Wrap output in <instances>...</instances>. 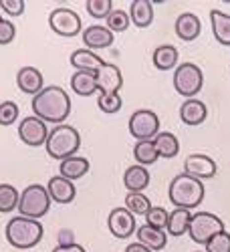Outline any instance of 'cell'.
<instances>
[{
    "label": "cell",
    "mask_w": 230,
    "mask_h": 252,
    "mask_svg": "<svg viewBox=\"0 0 230 252\" xmlns=\"http://www.w3.org/2000/svg\"><path fill=\"white\" fill-rule=\"evenodd\" d=\"M83 43H85V47L89 51L93 49H107L113 45V32L107 29V27H103V25H91L89 29L83 31Z\"/></svg>",
    "instance_id": "15"
},
{
    "label": "cell",
    "mask_w": 230,
    "mask_h": 252,
    "mask_svg": "<svg viewBox=\"0 0 230 252\" xmlns=\"http://www.w3.org/2000/svg\"><path fill=\"white\" fill-rule=\"evenodd\" d=\"M130 133L137 141H154L160 133V117L150 109H139L130 117Z\"/></svg>",
    "instance_id": "8"
},
{
    "label": "cell",
    "mask_w": 230,
    "mask_h": 252,
    "mask_svg": "<svg viewBox=\"0 0 230 252\" xmlns=\"http://www.w3.org/2000/svg\"><path fill=\"white\" fill-rule=\"evenodd\" d=\"M125 208L133 216H148V212L152 210V204L141 192H128V196H125Z\"/></svg>",
    "instance_id": "31"
},
{
    "label": "cell",
    "mask_w": 230,
    "mask_h": 252,
    "mask_svg": "<svg viewBox=\"0 0 230 252\" xmlns=\"http://www.w3.org/2000/svg\"><path fill=\"white\" fill-rule=\"evenodd\" d=\"M208 117V109L206 105L200 101V99H186L182 103L180 107V119L186 123V125H192V127H196V125L204 123Z\"/></svg>",
    "instance_id": "19"
},
{
    "label": "cell",
    "mask_w": 230,
    "mask_h": 252,
    "mask_svg": "<svg viewBox=\"0 0 230 252\" xmlns=\"http://www.w3.org/2000/svg\"><path fill=\"white\" fill-rule=\"evenodd\" d=\"M0 8L8 16H20L25 12V0H0Z\"/></svg>",
    "instance_id": "38"
},
{
    "label": "cell",
    "mask_w": 230,
    "mask_h": 252,
    "mask_svg": "<svg viewBox=\"0 0 230 252\" xmlns=\"http://www.w3.org/2000/svg\"><path fill=\"white\" fill-rule=\"evenodd\" d=\"M107 226L115 238H130L137 226H135V216L128 208H113L107 218Z\"/></svg>",
    "instance_id": "11"
},
{
    "label": "cell",
    "mask_w": 230,
    "mask_h": 252,
    "mask_svg": "<svg viewBox=\"0 0 230 252\" xmlns=\"http://www.w3.org/2000/svg\"><path fill=\"white\" fill-rule=\"evenodd\" d=\"M131 23V18L128 12H123V10H113L107 18H105V27L111 31V32H123V31H128Z\"/></svg>",
    "instance_id": "32"
},
{
    "label": "cell",
    "mask_w": 230,
    "mask_h": 252,
    "mask_svg": "<svg viewBox=\"0 0 230 252\" xmlns=\"http://www.w3.org/2000/svg\"><path fill=\"white\" fill-rule=\"evenodd\" d=\"M20 194L14 186L0 184V214H10L12 210H18Z\"/></svg>",
    "instance_id": "30"
},
{
    "label": "cell",
    "mask_w": 230,
    "mask_h": 252,
    "mask_svg": "<svg viewBox=\"0 0 230 252\" xmlns=\"http://www.w3.org/2000/svg\"><path fill=\"white\" fill-rule=\"evenodd\" d=\"M85 4H87V12L97 20L107 18L113 12V2L111 0H87Z\"/></svg>",
    "instance_id": "35"
},
{
    "label": "cell",
    "mask_w": 230,
    "mask_h": 252,
    "mask_svg": "<svg viewBox=\"0 0 230 252\" xmlns=\"http://www.w3.org/2000/svg\"><path fill=\"white\" fill-rule=\"evenodd\" d=\"M210 25H212L214 38L220 45L230 47V14H226L222 10H212L210 12Z\"/></svg>",
    "instance_id": "25"
},
{
    "label": "cell",
    "mask_w": 230,
    "mask_h": 252,
    "mask_svg": "<svg viewBox=\"0 0 230 252\" xmlns=\"http://www.w3.org/2000/svg\"><path fill=\"white\" fill-rule=\"evenodd\" d=\"M194 252H202V250H194Z\"/></svg>",
    "instance_id": "43"
},
{
    "label": "cell",
    "mask_w": 230,
    "mask_h": 252,
    "mask_svg": "<svg viewBox=\"0 0 230 252\" xmlns=\"http://www.w3.org/2000/svg\"><path fill=\"white\" fill-rule=\"evenodd\" d=\"M53 252H87L81 244H71V246H57Z\"/></svg>",
    "instance_id": "41"
},
{
    "label": "cell",
    "mask_w": 230,
    "mask_h": 252,
    "mask_svg": "<svg viewBox=\"0 0 230 252\" xmlns=\"http://www.w3.org/2000/svg\"><path fill=\"white\" fill-rule=\"evenodd\" d=\"M16 85L18 89L27 93V95H38L45 87V79H43V73L34 67H23L18 73H16Z\"/></svg>",
    "instance_id": "14"
},
{
    "label": "cell",
    "mask_w": 230,
    "mask_h": 252,
    "mask_svg": "<svg viewBox=\"0 0 230 252\" xmlns=\"http://www.w3.org/2000/svg\"><path fill=\"white\" fill-rule=\"evenodd\" d=\"M71 244H75V238H73V232L71 230H61L59 232V246H71Z\"/></svg>",
    "instance_id": "40"
},
{
    "label": "cell",
    "mask_w": 230,
    "mask_h": 252,
    "mask_svg": "<svg viewBox=\"0 0 230 252\" xmlns=\"http://www.w3.org/2000/svg\"><path fill=\"white\" fill-rule=\"evenodd\" d=\"M204 87V75L202 69L194 63H182L174 71V89L186 97V99H196V95Z\"/></svg>",
    "instance_id": "6"
},
{
    "label": "cell",
    "mask_w": 230,
    "mask_h": 252,
    "mask_svg": "<svg viewBox=\"0 0 230 252\" xmlns=\"http://www.w3.org/2000/svg\"><path fill=\"white\" fill-rule=\"evenodd\" d=\"M154 67L160 71H170L178 65V51L172 45H162L154 51Z\"/></svg>",
    "instance_id": "28"
},
{
    "label": "cell",
    "mask_w": 230,
    "mask_h": 252,
    "mask_svg": "<svg viewBox=\"0 0 230 252\" xmlns=\"http://www.w3.org/2000/svg\"><path fill=\"white\" fill-rule=\"evenodd\" d=\"M47 190H49V196L53 202L57 204H71L77 196V188L73 182L65 180L63 176H55L49 180V186H47Z\"/></svg>",
    "instance_id": "16"
},
{
    "label": "cell",
    "mask_w": 230,
    "mask_h": 252,
    "mask_svg": "<svg viewBox=\"0 0 230 252\" xmlns=\"http://www.w3.org/2000/svg\"><path fill=\"white\" fill-rule=\"evenodd\" d=\"M220 232H224V222L216 214H210V212L192 214V222H190V230H188V234H190V238L196 244H204L206 246Z\"/></svg>",
    "instance_id": "7"
},
{
    "label": "cell",
    "mask_w": 230,
    "mask_h": 252,
    "mask_svg": "<svg viewBox=\"0 0 230 252\" xmlns=\"http://www.w3.org/2000/svg\"><path fill=\"white\" fill-rule=\"evenodd\" d=\"M33 111L45 123L63 125V121L71 113V97L63 87H45L38 95L33 97Z\"/></svg>",
    "instance_id": "1"
},
{
    "label": "cell",
    "mask_w": 230,
    "mask_h": 252,
    "mask_svg": "<svg viewBox=\"0 0 230 252\" xmlns=\"http://www.w3.org/2000/svg\"><path fill=\"white\" fill-rule=\"evenodd\" d=\"M71 87L77 95L81 97H89L97 91V79H95V73H89V71H75L73 77H71Z\"/></svg>",
    "instance_id": "26"
},
{
    "label": "cell",
    "mask_w": 230,
    "mask_h": 252,
    "mask_svg": "<svg viewBox=\"0 0 230 252\" xmlns=\"http://www.w3.org/2000/svg\"><path fill=\"white\" fill-rule=\"evenodd\" d=\"M89 159L87 158H81V156H73L69 159H63L59 165V176H63L69 182H75L79 178H83L89 172Z\"/></svg>",
    "instance_id": "21"
},
{
    "label": "cell",
    "mask_w": 230,
    "mask_h": 252,
    "mask_svg": "<svg viewBox=\"0 0 230 252\" xmlns=\"http://www.w3.org/2000/svg\"><path fill=\"white\" fill-rule=\"evenodd\" d=\"M204 182L198 178H192L188 174H178L168 188V198L176 208H184V210H192L196 206H200V202L204 200Z\"/></svg>",
    "instance_id": "2"
},
{
    "label": "cell",
    "mask_w": 230,
    "mask_h": 252,
    "mask_svg": "<svg viewBox=\"0 0 230 252\" xmlns=\"http://www.w3.org/2000/svg\"><path fill=\"white\" fill-rule=\"evenodd\" d=\"M0 20H2V18H0Z\"/></svg>",
    "instance_id": "44"
},
{
    "label": "cell",
    "mask_w": 230,
    "mask_h": 252,
    "mask_svg": "<svg viewBox=\"0 0 230 252\" xmlns=\"http://www.w3.org/2000/svg\"><path fill=\"white\" fill-rule=\"evenodd\" d=\"M135 232H137V242L148 246L152 252H158L168 244V232H165V230H158V228L143 224V226H137Z\"/></svg>",
    "instance_id": "18"
},
{
    "label": "cell",
    "mask_w": 230,
    "mask_h": 252,
    "mask_svg": "<svg viewBox=\"0 0 230 252\" xmlns=\"http://www.w3.org/2000/svg\"><path fill=\"white\" fill-rule=\"evenodd\" d=\"M190 222H192L190 210L176 208V210H172V212H170L168 226H165V232H168L170 236H184L188 230H190Z\"/></svg>",
    "instance_id": "24"
},
{
    "label": "cell",
    "mask_w": 230,
    "mask_h": 252,
    "mask_svg": "<svg viewBox=\"0 0 230 252\" xmlns=\"http://www.w3.org/2000/svg\"><path fill=\"white\" fill-rule=\"evenodd\" d=\"M130 18L137 29H148L154 23V2L152 0H133Z\"/></svg>",
    "instance_id": "22"
},
{
    "label": "cell",
    "mask_w": 230,
    "mask_h": 252,
    "mask_svg": "<svg viewBox=\"0 0 230 252\" xmlns=\"http://www.w3.org/2000/svg\"><path fill=\"white\" fill-rule=\"evenodd\" d=\"M176 34L186 40V43H192V40H196L202 32V23H200V18L194 14V12H184L178 16L176 20Z\"/></svg>",
    "instance_id": "17"
},
{
    "label": "cell",
    "mask_w": 230,
    "mask_h": 252,
    "mask_svg": "<svg viewBox=\"0 0 230 252\" xmlns=\"http://www.w3.org/2000/svg\"><path fill=\"white\" fill-rule=\"evenodd\" d=\"M43 234H45V228L40 226V222L25 216H14L6 224V240L10 246L18 250L34 248L40 242V238H43Z\"/></svg>",
    "instance_id": "3"
},
{
    "label": "cell",
    "mask_w": 230,
    "mask_h": 252,
    "mask_svg": "<svg viewBox=\"0 0 230 252\" xmlns=\"http://www.w3.org/2000/svg\"><path fill=\"white\" fill-rule=\"evenodd\" d=\"M49 129H47V123L43 119H38L36 115L33 117H25L18 125V137L23 143L31 145V148H40V145L47 143L49 137Z\"/></svg>",
    "instance_id": "10"
},
{
    "label": "cell",
    "mask_w": 230,
    "mask_h": 252,
    "mask_svg": "<svg viewBox=\"0 0 230 252\" xmlns=\"http://www.w3.org/2000/svg\"><path fill=\"white\" fill-rule=\"evenodd\" d=\"M51 196L49 190L40 184H31L27 186L18 200V214L31 218V220H40L51 208Z\"/></svg>",
    "instance_id": "5"
},
{
    "label": "cell",
    "mask_w": 230,
    "mask_h": 252,
    "mask_svg": "<svg viewBox=\"0 0 230 252\" xmlns=\"http://www.w3.org/2000/svg\"><path fill=\"white\" fill-rule=\"evenodd\" d=\"M133 158L137 161V165H152L158 161V150H156V145L154 141H137L135 143V148H133Z\"/></svg>",
    "instance_id": "29"
},
{
    "label": "cell",
    "mask_w": 230,
    "mask_h": 252,
    "mask_svg": "<svg viewBox=\"0 0 230 252\" xmlns=\"http://www.w3.org/2000/svg\"><path fill=\"white\" fill-rule=\"evenodd\" d=\"M154 145H156V150H158V156L160 158H165V159H172V158H176L180 154V141L170 131L158 133L154 137Z\"/></svg>",
    "instance_id": "27"
},
{
    "label": "cell",
    "mask_w": 230,
    "mask_h": 252,
    "mask_svg": "<svg viewBox=\"0 0 230 252\" xmlns=\"http://www.w3.org/2000/svg\"><path fill=\"white\" fill-rule=\"evenodd\" d=\"M97 107L107 113V115H113L117 113L121 107H123V99L119 97V93H107V95H99L97 99Z\"/></svg>",
    "instance_id": "33"
},
{
    "label": "cell",
    "mask_w": 230,
    "mask_h": 252,
    "mask_svg": "<svg viewBox=\"0 0 230 252\" xmlns=\"http://www.w3.org/2000/svg\"><path fill=\"white\" fill-rule=\"evenodd\" d=\"M16 119H18V105L14 101L0 103V125L8 127V125H12Z\"/></svg>",
    "instance_id": "36"
},
{
    "label": "cell",
    "mask_w": 230,
    "mask_h": 252,
    "mask_svg": "<svg viewBox=\"0 0 230 252\" xmlns=\"http://www.w3.org/2000/svg\"><path fill=\"white\" fill-rule=\"evenodd\" d=\"M168 218H170V212L162 206H152V210L145 216V224L152 226V228H158V230H165L168 226Z\"/></svg>",
    "instance_id": "34"
},
{
    "label": "cell",
    "mask_w": 230,
    "mask_h": 252,
    "mask_svg": "<svg viewBox=\"0 0 230 252\" xmlns=\"http://www.w3.org/2000/svg\"><path fill=\"white\" fill-rule=\"evenodd\" d=\"M71 65L77 69V71H89V73H97L105 61H103L97 53L89 51V49H77L73 51L71 55Z\"/></svg>",
    "instance_id": "20"
},
{
    "label": "cell",
    "mask_w": 230,
    "mask_h": 252,
    "mask_svg": "<svg viewBox=\"0 0 230 252\" xmlns=\"http://www.w3.org/2000/svg\"><path fill=\"white\" fill-rule=\"evenodd\" d=\"M206 252H230V232L224 230V232L216 234L206 244Z\"/></svg>",
    "instance_id": "37"
},
{
    "label": "cell",
    "mask_w": 230,
    "mask_h": 252,
    "mask_svg": "<svg viewBox=\"0 0 230 252\" xmlns=\"http://www.w3.org/2000/svg\"><path fill=\"white\" fill-rule=\"evenodd\" d=\"M97 91H101V95H107V93H117L123 87V75L119 71L117 65H111V63H105L97 73Z\"/></svg>",
    "instance_id": "13"
},
{
    "label": "cell",
    "mask_w": 230,
    "mask_h": 252,
    "mask_svg": "<svg viewBox=\"0 0 230 252\" xmlns=\"http://www.w3.org/2000/svg\"><path fill=\"white\" fill-rule=\"evenodd\" d=\"M49 27L59 36H77L81 32V18L71 8H55L49 14Z\"/></svg>",
    "instance_id": "9"
},
{
    "label": "cell",
    "mask_w": 230,
    "mask_h": 252,
    "mask_svg": "<svg viewBox=\"0 0 230 252\" xmlns=\"http://www.w3.org/2000/svg\"><path fill=\"white\" fill-rule=\"evenodd\" d=\"M184 174L198 180H210L216 176V163L212 158H208L204 154H192L184 161Z\"/></svg>",
    "instance_id": "12"
},
{
    "label": "cell",
    "mask_w": 230,
    "mask_h": 252,
    "mask_svg": "<svg viewBox=\"0 0 230 252\" xmlns=\"http://www.w3.org/2000/svg\"><path fill=\"white\" fill-rule=\"evenodd\" d=\"M125 252H152V250L148 246L139 244V242H133V244H130L128 248H125Z\"/></svg>",
    "instance_id": "42"
},
{
    "label": "cell",
    "mask_w": 230,
    "mask_h": 252,
    "mask_svg": "<svg viewBox=\"0 0 230 252\" xmlns=\"http://www.w3.org/2000/svg\"><path fill=\"white\" fill-rule=\"evenodd\" d=\"M123 184L128 192H143L150 186V172L143 165H131L123 174Z\"/></svg>",
    "instance_id": "23"
},
{
    "label": "cell",
    "mask_w": 230,
    "mask_h": 252,
    "mask_svg": "<svg viewBox=\"0 0 230 252\" xmlns=\"http://www.w3.org/2000/svg\"><path fill=\"white\" fill-rule=\"evenodd\" d=\"M16 36V29L10 20H0V45H10Z\"/></svg>",
    "instance_id": "39"
},
{
    "label": "cell",
    "mask_w": 230,
    "mask_h": 252,
    "mask_svg": "<svg viewBox=\"0 0 230 252\" xmlns=\"http://www.w3.org/2000/svg\"><path fill=\"white\" fill-rule=\"evenodd\" d=\"M81 145V135L79 131L73 127V125H55V129H51L49 137H47V154L53 158V159H69L77 154Z\"/></svg>",
    "instance_id": "4"
}]
</instances>
